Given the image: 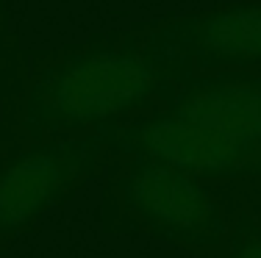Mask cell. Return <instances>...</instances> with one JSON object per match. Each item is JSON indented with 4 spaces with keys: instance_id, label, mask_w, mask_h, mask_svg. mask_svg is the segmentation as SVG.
Segmentation results:
<instances>
[{
    "instance_id": "cell-1",
    "label": "cell",
    "mask_w": 261,
    "mask_h": 258,
    "mask_svg": "<svg viewBox=\"0 0 261 258\" xmlns=\"http://www.w3.org/2000/svg\"><path fill=\"white\" fill-rule=\"evenodd\" d=\"M122 156H145L197 181H233L261 172V75L220 70L192 75L159 111L111 128Z\"/></svg>"
},
{
    "instance_id": "cell-2",
    "label": "cell",
    "mask_w": 261,
    "mask_h": 258,
    "mask_svg": "<svg viewBox=\"0 0 261 258\" xmlns=\"http://www.w3.org/2000/svg\"><path fill=\"white\" fill-rule=\"evenodd\" d=\"M186 81L147 50L142 34L100 36L34 75L22 125L36 142L42 136L114 128L134 111L172 95Z\"/></svg>"
},
{
    "instance_id": "cell-3",
    "label": "cell",
    "mask_w": 261,
    "mask_h": 258,
    "mask_svg": "<svg viewBox=\"0 0 261 258\" xmlns=\"http://www.w3.org/2000/svg\"><path fill=\"white\" fill-rule=\"evenodd\" d=\"M236 3L261 0H0V34L17 45L72 50L100 36L147 34Z\"/></svg>"
},
{
    "instance_id": "cell-4",
    "label": "cell",
    "mask_w": 261,
    "mask_h": 258,
    "mask_svg": "<svg viewBox=\"0 0 261 258\" xmlns=\"http://www.w3.org/2000/svg\"><path fill=\"white\" fill-rule=\"evenodd\" d=\"M117 192L153 236L186 247H217L225 239V217L217 197L195 175L156 158L130 156Z\"/></svg>"
},
{
    "instance_id": "cell-5",
    "label": "cell",
    "mask_w": 261,
    "mask_h": 258,
    "mask_svg": "<svg viewBox=\"0 0 261 258\" xmlns=\"http://www.w3.org/2000/svg\"><path fill=\"white\" fill-rule=\"evenodd\" d=\"M111 128L17 147L0 164V239L14 236L97 167Z\"/></svg>"
},
{
    "instance_id": "cell-6",
    "label": "cell",
    "mask_w": 261,
    "mask_h": 258,
    "mask_svg": "<svg viewBox=\"0 0 261 258\" xmlns=\"http://www.w3.org/2000/svg\"><path fill=\"white\" fill-rule=\"evenodd\" d=\"M147 50L178 75L195 70L261 67V3H236L192 14L142 34Z\"/></svg>"
},
{
    "instance_id": "cell-7",
    "label": "cell",
    "mask_w": 261,
    "mask_h": 258,
    "mask_svg": "<svg viewBox=\"0 0 261 258\" xmlns=\"http://www.w3.org/2000/svg\"><path fill=\"white\" fill-rule=\"evenodd\" d=\"M228 258H261V225L247 211H242L233 222Z\"/></svg>"
}]
</instances>
